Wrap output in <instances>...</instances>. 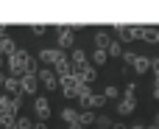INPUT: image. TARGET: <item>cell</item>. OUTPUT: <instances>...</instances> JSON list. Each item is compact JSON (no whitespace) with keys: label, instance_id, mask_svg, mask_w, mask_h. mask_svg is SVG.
I'll list each match as a JSON object with an SVG mask.
<instances>
[{"label":"cell","instance_id":"484cf974","mask_svg":"<svg viewBox=\"0 0 159 129\" xmlns=\"http://www.w3.org/2000/svg\"><path fill=\"white\" fill-rule=\"evenodd\" d=\"M123 59H126V65H134V59H137V53H134V51H126V56H123Z\"/></svg>","mask_w":159,"mask_h":129},{"label":"cell","instance_id":"9c48e42d","mask_svg":"<svg viewBox=\"0 0 159 129\" xmlns=\"http://www.w3.org/2000/svg\"><path fill=\"white\" fill-rule=\"evenodd\" d=\"M34 110H36V115H39L42 121L50 118V101H48V98H36V101H34Z\"/></svg>","mask_w":159,"mask_h":129},{"label":"cell","instance_id":"cb8c5ba5","mask_svg":"<svg viewBox=\"0 0 159 129\" xmlns=\"http://www.w3.org/2000/svg\"><path fill=\"white\" fill-rule=\"evenodd\" d=\"M98 127H101V129H109V127H115V121H109L106 115H98Z\"/></svg>","mask_w":159,"mask_h":129},{"label":"cell","instance_id":"1f68e13d","mask_svg":"<svg viewBox=\"0 0 159 129\" xmlns=\"http://www.w3.org/2000/svg\"><path fill=\"white\" fill-rule=\"evenodd\" d=\"M131 129H148V127H143V124H137V127H131Z\"/></svg>","mask_w":159,"mask_h":129},{"label":"cell","instance_id":"4fadbf2b","mask_svg":"<svg viewBox=\"0 0 159 129\" xmlns=\"http://www.w3.org/2000/svg\"><path fill=\"white\" fill-rule=\"evenodd\" d=\"M134 107H137V101H134V98H126V96H123V98L117 101V112H120V115H131V112H134Z\"/></svg>","mask_w":159,"mask_h":129},{"label":"cell","instance_id":"52a82bcc","mask_svg":"<svg viewBox=\"0 0 159 129\" xmlns=\"http://www.w3.org/2000/svg\"><path fill=\"white\" fill-rule=\"evenodd\" d=\"M70 62H73V67L75 70H81V67H87L89 62H87V51H81V48H75L73 53H70Z\"/></svg>","mask_w":159,"mask_h":129},{"label":"cell","instance_id":"83f0119b","mask_svg":"<svg viewBox=\"0 0 159 129\" xmlns=\"http://www.w3.org/2000/svg\"><path fill=\"white\" fill-rule=\"evenodd\" d=\"M6 79H8V76H6V73L0 70V84H3V87H6Z\"/></svg>","mask_w":159,"mask_h":129},{"label":"cell","instance_id":"f1b7e54d","mask_svg":"<svg viewBox=\"0 0 159 129\" xmlns=\"http://www.w3.org/2000/svg\"><path fill=\"white\" fill-rule=\"evenodd\" d=\"M154 98L159 101V84H154Z\"/></svg>","mask_w":159,"mask_h":129},{"label":"cell","instance_id":"3957f363","mask_svg":"<svg viewBox=\"0 0 159 129\" xmlns=\"http://www.w3.org/2000/svg\"><path fill=\"white\" fill-rule=\"evenodd\" d=\"M61 59H67L61 48H42V51H39V62H42V65H53V67H56Z\"/></svg>","mask_w":159,"mask_h":129},{"label":"cell","instance_id":"d590c367","mask_svg":"<svg viewBox=\"0 0 159 129\" xmlns=\"http://www.w3.org/2000/svg\"><path fill=\"white\" fill-rule=\"evenodd\" d=\"M157 45H159V34H157Z\"/></svg>","mask_w":159,"mask_h":129},{"label":"cell","instance_id":"ba28073f","mask_svg":"<svg viewBox=\"0 0 159 129\" xmlns=\"http://www.w3.org/2000/svg\"><path fill=\"white\" fill-rule=\"evenodd\" d=\"M6 90H8L14 98L22 96V79H20V76H8V79H6Z\"/></svg>","mask_w":159,"mask_h":129},{"label":"cell","instance_id":"ffe728a7","mask_svg":"<svg viewBox=\"0 0 159 129\" xmlns=\"http://www.w3.org/2000/svg\"><path fill=\"white\" fill-rule=\"evenodd\" d=\"M157 34H159V28H143V39L145 42H157Z\"/></svg>","mask_w":159,"mask_h":129},{"label":"cell","instance_id":"44dd1931","mask_svg":"<svg viewBox=\"0 0 159 129\" xmlns=\"http://www.w3.org/2000/svg\"><path fill=\"white\" fill-rule=\"evenodd\" d=\"M103 96H106V101H109V98H120V90H117L115 84H106V90H103Z\"/></svg>","mask_w":159,"mask_h":129},{"label":"cell","instance_id":"7c38bea8","mask_svg":"<svg viewBox=\"0 0 159 129\" xmlns=\"http://www.w3.org/2000/svg\"><path fill=\"white\" fill-rule=\"evenodd\" d=\"M20 79H22V93H36L39 76H31V73H25V76H20Z\"/></svg>","mask_w":159,"mask_h":129},{"label":"cell","instance_id":"d4e9b609","mask_svg":"<svg viewBox=\"0 0 159 129\" xmlns=\"http://www.w3.org/2000/svg\"><path fill=\"white\" fill-rule=\"evenodd\" d=\"M31 31H34V34H36V37H42V34H45V31H48V25H45V22H42V25H39V22H36V25H31Z\"/></svg>","mask_w":159,"mask_h":129},{"label":"cell","instance_id":"e0dca14e","mask_svg":"<svg viewBox=\"0 0 159 129\" xmlns=\"http://www.w3.org/2000/svg\"><path fill=\"white\" fill-rule=\"evenodd\" d=\"M92 98H95V93L89 90V84H87V87H81V93H78V101H81V104H84L87 110L92 107Z\"/></svg>","mask_w":159,"mask_h":129},{"label":"cell","instance_id":"2e32d148","mask_svg":"<svg viewBox=\"0 0 159 129\" xmlns=\"http://www.w3.org/2000/svg\"><path fill=\"white\" fill-rule=\"evenodd\" d=\"M109 45H112L109 34H106V31H98V34H95V48H101V51H109Z\"/></svg>","mask_w":159,"mask_h":129},{"label":"cell","instance_id":"d6986e66","mask_svg":"<svg viewBox=\"0 0 159 129\" xmlns=\"http://www.w3.org/2000/svg\"><path fill=\"white\" fill-rule=\"evenodd\" d=\"M106 59H109V51H101V48H95V53H92V62H95V65H103Z\"/></svg>","mask_w":159,"mask_h":129},{"label":"cell","instance_id":"4dcf8cb0","mask_svg":"<svg viewBox=\"0 0 159 129\" xmlns=\"http://www.w3.org/2000/svg\"><path fill=\"white\" fill-rule=\"evenodd\" d=\"M3 37H6V25H0V39H3Z\"/></svg>","mask_w":159,"mask_h":129},{"label":"cell","instance_id":"5bb4252c","mask_svg":"<svg viewBox=\"0 0 159 129\" xmlns=\"http://www.w3.org/2000/svg\"><path fill=\"white\" fill-rule=\"evenodd\" d=\"M11 53H17V45L11 37H3L0 39V56H11Z\"/></svg>","mask_w":159,"mask_h":129},{"label":"cell","instance_id":"7a4b0ae2","mask_svg":"<svg viewBox=\"0 0 159 129\" xmlns=\"http://www.w3.org/2000/svg\"><path fill=\"white\" fill-rule=\"evenodd\" d=\"M115 31H120V39H143V25H126V22H115Z\"/></svg>","mask_w":159,"mask_h":129},{"label":"cell","instance_id":"ac0fdd59","mask_svg":"<svg viewBox=\"0 0 159 129\" xmlns=\"http://www.w3.org/2000/svg\"><path fill=\"white\" fill-rule=\"evenodd\" d=\"M87 124H98V115H95L92 110H84L81 118H78V127H87Z\"/></svg>","mask_w":159,"mask_h":129},{"label":"cell","instance_id":"5b68a950","mask_svg":"<svg viewBox=\"0 0 159 129\" xmlns=\"http://www.w3.org/2000/svg\"><path fill=\"white\" fill-rule=\"evenodd\" d=\"M73 39H75L73 28H70V25H59V34H56V42H59V48H70V45H73Z\"/></svg>","mask_w":159,"mask_h":129},{"label":"cell","instance_id":"e575fe53","mask_svg":"<svg viewBox=\"0 0 159 129\" xmlns=\"http://www.w3.org/2000/svg\"><path fill=\"white\" fill-rule=\"evenodd\" d=\"M0 129H3V118H0Z\"/></svg>","mask_w":159,"mask_h":129},{"label":"cell","instance_id":"30bf717a","mask_svg":"<svg viewBox=\"0 0 159 129\" xmlns=\"http://www.w3.org/2000/svg\"><path fill=\"white\" fill-rule=\"evenodd\" d=\"M154 65H151V56H143V53H137V59H134V70L137 73H148Z\"/></svg>","mask_w":159,"mask_h":129},{"label":"cell","instance_id":"f546056e","mask_svg":"<svg viewBox=\"0 0 159 129\" xmlns=\"http://www.w3.org/2000/svg\"><path fill=\"white\" fill-rule=\"evenodd\" d=\"M112 129H129V127H126V124H115Z\"/></svg>","mask_w":159,"mask_h":129},{"label":"cell","instance_id":"8992f818","mask_svg":"<svg viewBox=\"0 0 159 129\" xmlns=\"http://www.w3.org/2000/svg\"><path fill=\"white\" fill-rule=\"evenodd\" d=\"M20 96L17 98H8L6 96V104H3V110H0V115H6V118H17V112H20Z\"/></svg>","mask_w":159,"mask_h":129},{"label":"cell","instance_id":"603a6c76","mask_svg":"<svg viewBox=\"0 0 159 129\" xmlns=\"http://www.w3.org/2000/svg\"><path fill=\"white\" fill-rule=\"evenodd\" d=\"M134 93H137V84H134V82H129V84H126V90H123V96H126V98H134Z\"/></svg>","mask_w":159,"mask_h":129},{"label":"cell","instance_id":"7402d4cb","mask_svg":"<svg viewBox=\"0 0 159 129\" xmlns=\"http://www.w3.org/2000/svg\"><path fill=\"white\" fill-rule=\"evenodd\" d=\"M109 56H126V53H123V45H120V42H112V45H109Z\"/></svg>","mask_w":159,"mask_h":129},{"label":"cell","instance_id":"4316f807","mask_svg":"<svg viewBox=\"0 0 159 129\" xmlns=\"http://www.w3.org/2000/svg\"><path fill=\"white\" fill-rule=\"evenodd\" d=\"M34 129H48V124H45V121H39V124H34Z\"/></svg>","mask_w":159,"mask_h":129},{"label":"cell","instance_id":"6da1fadb","mask_svg":"<svg viewBox=\"0 0 159 129\" xmlns=\"http://www.w3.org/2000/svg\"><path fill=\"white\" fill-rule=\"evenodd\" d=\"M28 62H31V53L28 51H17V53H11L8 56V70H11V76H25L28 73Z\"/></svg>","mask_w":159,"mask_h":129},{"label":"cell","instance_id":"d6a6232c","mask_svg":"<svg viewBox=\"0 0 159 129\" xmlns=\"http://www.w3.org/2000/svg\"><path fill=\"white\" fill-rule=\"evenodd\" d=\"M70 129H87V127H70Z\"/></svg>","mask_w":159,"mask_h":129},{"label":"cell","instance_id":"836d02e7","mask_svg":"<svg viewBox=\"0 0 159 129\" xmlns=\"http://www.w3.org/2000/svg\"><path fill=\"white\" fill-rule=\"evenodd\" d=\"M0 67H3V56H0Z\"/></svg>","mask_w":159,"mask_h":129},{"label":"cell","instance_id":"9a60e30c","mask_svg":"<svg viewBox=\"0 0 159 129\" xmlns=\"http://www.w3.org/2000/svg\"><path fill=\"white\" fill-rule=\"evenodd\" d=\"M78 118H81V112H75V110H70V107L61 110V121H67L70 127H78Z\"/></svg>","mask_w":159,"mask_h":129},{"label":"cell","instance_id":"8fae6325","mask_svg":"<svg viewBox=\"0 0 159 129\" xmlns=\"http://www.w3.org/2000/svg\"><path fill=\"white\" fill-rule=\"evenodd\" d=\"M75 73L81 76V82H84V84H89V82H95V79H98L95 65H87V67H81V70H75Z\"/></svg>","mask_w":159,"mask_h":129},{"label":"cell","instance_id":"277c9868","mask_svg":"<svg viewBox=\"0 0 159 129\" xmlns=\"http://www.w3.org/2000/svg\"><path fill=\"white\" fill-rule=\"evenodd\" d=\"M39 82H42L45 90H56V87L61 84V79H59L56 70H50V67H42V70H39Z\"/></svg>","mask_w":159,"mask_h":129}]
</instances>
